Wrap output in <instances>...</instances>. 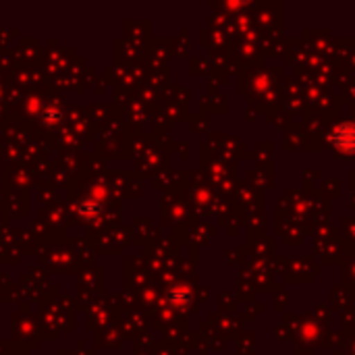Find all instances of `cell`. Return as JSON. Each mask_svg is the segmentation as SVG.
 <instances>
[{"label":"cell","instance_id":"6da1fadb","mask_svg":"<svg viewBox=\"0 0 355 355\" xmlns=\"http://www.w3.org/2000/svg\"><path fill=\"white\" fill-rule=\"evenodd\" d=\"M333 144L343 152H355V123H343L335 131Z\"/></svg>","mask_w":355,"mask_h":355}]
</instances>
